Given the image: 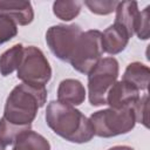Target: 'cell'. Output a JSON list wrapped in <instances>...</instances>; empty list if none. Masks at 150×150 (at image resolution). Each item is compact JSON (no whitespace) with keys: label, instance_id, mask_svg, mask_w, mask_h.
<instances>
[{"label":"cell","instance_id":"obj_1","mask_svg":"<svg viewBox=\"0 0 150 150\" xmlns=\"http://www.w3.org/2000/svg\"><path fill=\"white\" fill-rule=\"evenodd\" d=\"M45 118L47 125L56 135L70 143H87L95 136L89 118L74 105L60 101H50L47 105Z\"/></svg>","mask_w":150,"mask_h":150},{"label":"cell","instance_id":"obj_2","mask_svg":"<svg viewBox=\"0 0 150 150\" xmlns=\"http://www.w3.org/2000/svg\"><path fill=\"white\" fill-rule=\"evenodd\" d=\"M46 101V87L22 82L14 87L7 96L2 117L15 125H32L38 110L45 105Z\"/></svg>","mask_w":150,"mask_h":150},{"label":"cell","instance_id":"obj_3","mask_svg":"<svg viewBox=\"0 0 150 150\" xmlns=\"http://www.w3.org/2000/svg\"><path fill=\"white\" fill-rule=\"evenodd\" d=\"M94 132L98 137L110 138L131 131L136 124L134 105L122 109L98 110L89 117Z\"/></svg>","mask_w":150,"mask_h":150},{"label":"cell","instance_id":"obj_4","mask_svg":"<svg viewBox=\"0 0 150 150\" xmlns=\"http://www.w3.org/2000/svg\"><path fill=\"white\" fill-rule=\"evenodd\" d=\"M120 73L118 61L112 57H103L88 74V98L91 105L105 104L110 88L117 81Z\"/></svg>","mask_w":150,"mask_h":150},{"label":"cell","instance_id":"obj_5","mask_svg":"<svg viewBox=\"0 0 150 150\" xmlns=\"http://www.w3.org/2000/svg\"><path fill=\"white\" fill-rule=\"evenodd\" d=\"M16 76L23 83L45 87L52 79V68L43 52L35 46L23 48L22 60L16 70Z\"/></svg>","mask_w":150,"mask_h":150},{"label":"cell","instance_id":"obj_6","mask_svg":"<svg viewBox=\"0 0 150 150\" xmlns=\"http://www.w3.org/2000/svg\"><path fill=\"white\" fill-rule=\"evenodd\" d=\"M101 35L102 32L97 29H89L81 34L69 61L71 67L79 73L89 74V71L102 59L103 48Z\"/></svg>","mask_w":150,"mask_h":150},{"label":"cell","instance_id":"obj_7","mask_svg":"<svg viewBox=\"0 0 150 150\" xmlns=\"http://www.w3.org/2000/svg\"><path fill=\"white\" fill-rule=\"evenodd\" d=\"M82 33V28L75 23L54 25L46 32V42L57 59L69 62Z\"/></svg>","mask_w":150,"mask_h":150},{"label":"cell","instance_id":"obj_8","mask_svg":"<svg viewBox=\"0 0 150 150\" xmlns=\"http://www.w3.org/2000/svg\"><path fill=\"white\" fill-rule=\"evenodd\" d=\"M138 98L139 91L121 80L116 81L115 84L110 88L107 95L105 104H108L111 109H122L132 107Z\"/></svg>","mask_w":150,"mask_h":150},{"label":"cell","instance_id":"obj_9","mask_svg":"<svg viewBox=\"0 0 150 150\" xmlns=\"http://www.w3.org/2000/svg\"><path fill=\"white\" fill-rule=\"evenodd\" d=\"M129 39L130 36L127 30L122 26L114 22L108 28H105L101 35L103 53H108L109 55H116L123 52L128 46Z\"/></svg>","mask_w":150,"mask_h":150},{"label":"cell","instance_id":"obj_10","mask_svg":"<svg viewBox=\"0 0 150 150\" xmlns=\"http://www.w3.org/2000/svg\"><path fill=\"white\" fill-rule=\"evenodd\" d=\"M0 14L7 15L20 26H27L34 20V9L30 1L0 0Z\"/></svg>","mask_w":150,"mask_h":150},{"label":"cell","instance_id":"obj_11","mask_svg":"<svg viewBox=\"0 0 150 150\" xmlns=\"http://www.w3.org/2000/svg\"><path fill=\"white\" fill-rule=\"evenodd\" d=\"M86 88L75 79L62 80L57 87V101L70 105H80L86 100Z\"/></svg>","mask_w":150,"mask_h":150},{"label":"cell","instance_id":"obj_12","mask_svg":"<svg viewBox=\"0 0 150 150\" xmlns=\"http://www.w3.org/2000/svg\"><path fill=\"white\" fill-rule=\"evenodd\" d=\"M115 23L122 26L130 38L135 34V26L139 14L138 4L136 1H118V5L115 9Z\"/></svg>","mask_w":150,"mask_h":150},{"label":"cell","instance_id":"obj_13","mask_svg":"<svg viewBox=\"0 0 150 150\" xmlns=\"http://www.w3.org/2000/svg\"><path fill=\"white\" fill-rule=\"evenodd\" d=\"M150 69L146 64L135 61L127 66L122 81L134 87L136 90H146L149 87Z\"/></svg>","mask_w":150,"mask_h":150},{"label":"cell","instance_id":"obj_14","mask_svg":"<svg viewBox=\"0 0 150 150\" xmlns=\"http://www.w3.org/2000/svg\"><path fill=\"white\" fill-rule=\"evenodd\" d=\"M12 150H50V144L47 138L30 129L16 138Z\"/></svg>","mask_w":150,"mask_h":150},{"label":"cell","instance_id":"obj_15","mask_svg":"<svg viewBox=\"0 0 150 150\" xmlns=\"http://www.w3.org/2000/svg\"><path fill=\"white\" fill-rule=\"evenodd\" d=\"M23 48L21 43H16L0 55V74L2 76H8L18 70L22 60Z\"/></svg>","mask_w":150,"mask_h":150},{"label":"cell","instance_id":"obj_16","mask_svg":"<svg viewBox=\"0 0 150 150\" xmlns=\"http://www.w3.org/2000/svg\"><path fill=\"white\" fill-rule=\"evenodd\" d=\"M82 8L81 1H66L57 0L53 4V13L56 18L62 21H70L75 19Z\"/></svg>","mask_w":150,"mask_h":150},{"label":"cell","instance_id":"obj_17","mask_svg":"<svg viewBox=\"0 0 150 150\" xmlns=\"http://www.w3.org/2000/svg\"><path fill=\"white\" fill-rule=\"evenodd\" d=\"M30 129L32 125H15L6 121L4 117L0 118V138L6 145H13L22 132Z\"/></svg>","mask_w":150,"mask_h":150},{"label":"cell","instance_id":"obj_18","mask_svg":"<svg viewBox=\"0 0 150 150\" xmlns=\"http://www.w3.org/2000/svg\"><path fill=\"white\" fill-rule=\"evenodd\" d=\"M84 6L87 8L97 15H108L115 12L118 1H109V0H86Z\"/></svg>","mask_w":150,"mask_h":150},{"label":"cell","instance_id":"obj_19","mask_svg":"<svg viewBox=\"0 0 150 150\" xmlns=\"http://www.w3.org/2000/svg\"><path fill=\"white\" fill-rule=\"evenodd\" d=\"M18 34V25L7 15L0 14V46Z\"/></svg>","mask_w":150,"mask_h":150},{"label":"cell","instance_id":"obj_20","mask_svg":"<svg viewBox=\"0 0 150 150\" xmlns=\"http://www.w3.org/2000/svg\"><path fill=\"white\" fill-rule=\"evenodd\" d=\"M149 18H150V7L146 6L143 11L139 12L137 22L135 26V34L139 40H148L149 39Z\"/></svg>","mask_w":150,"mask_h":150},{"label":"cell","instance_id":"obj_21","mask_svg":"<svg viewBox=\"0 0 150 150\" xmlns=\"http://www.w3.org/2000/svg\"><path fill=\"white\" fill-rule=\"evenodd\" d=\"M148 98H149L148 94H144V95L139 96V98L134 104L136 123H141L145 128L149 127V124H148Z\"/></svg>","mask_w":150,"mask_h":150},{"label":"cell","instance_id":"obj_22","mask_svg":"<svg viewBox=\"0 0 150 150\" xmlns=\"http://www.w3.org/2000/svg\"><path fill=\"white\" fill-rule=\"evenodd\" d=\"M108 150H135V149L131 146H128V145H115Z\"/></svg>","mask_w":150,"mask_h":150},{"label":"cell","instance_id":"obj_23","mask_svg":"<svg viewBox=\"0 0 150 150\" xmlns=\"http://www.w3.org/2000/svg\"><path fill=\"white\" fill-rule=\"evenodd\" d=\"M0 150H6V144L1 138H0Z\"/></svg>","mask_w":150,"mask_h":150}]
</instances>
